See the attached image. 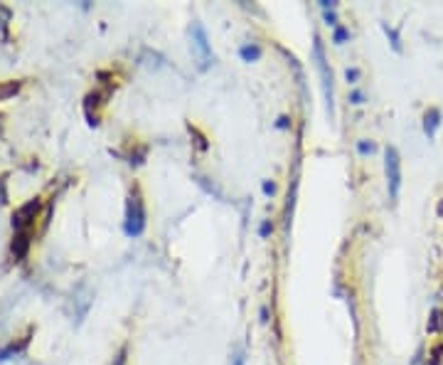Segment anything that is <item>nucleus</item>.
I'll return each mask as SVG.
<instances>
[{"label": "nucleus", "instance_id": "obj_1", "mask_svg": "<svg viewBox=\"0 0 443 365\" xmlns=\"http://www.w3.org/2000/svg\"><path fill=\"white\" fill-rule=\"evenodd\" d=\"M313 57H315V67L320 72V84H323V94H325V104H328V114H335V92H333V70H330L328 60H325V49H323V40L315 35L313 42Z\"/></svg>", "mask_w": 443, "mask_h": 365}, {"label": "nucleus", "instance_id": "obj_2", "mask_svg": "<svg viewBox=\"0 0 443 365\" xmlns=\"http://www.w3.org/2000/svg\"><path fill=\"white\" fill-rule=\"evenodd\" d=\"M124 229L128 237H141L146 229V205L138 190H133L128 195V205H126V222Z\"/></svg>", "mask_w": 443, "mask_h": 365}, {"label": "nucleus", "instance_id": "obj_3", "mask_svg": "<svg viewBox=\"0 0 443 365\" xmlns=\"http://www.w3.org/2000/svg\"><path fill=\"white\" fill-rule=\"evenodd\" d=\"M384 175H387V193L392 202H396L401 193V156L396 146L384 148Z\"/></svg>", "mask_w": 443, "mask_h": 365}, {"label": "nucleus", "instance_id": "obj_4", "mask_svg": "<svg viewBox=\"0 0 443 365\" xmlns=\"http://www.w3.org/2000/svg\"><path fill=\"white\" fill-rule=\"evenodd\" d=\"M190 40H192V52L197 55L200 70H207V67L215 62V52H212L210 38H207V30L202 22H192V28H190Z\"/></svg>", "mask_w": 443, "mask_h": 365}, {"label": "nucleus", "instance_id": "obj_5", "mask_svg": "<svg viewBox=\"0 0 443 365\" xmlns=\"http://www.w3.org/2000/svg\"><path fill=\"white\" fill-rule=\"evenodd\" d=\"M40 207H42V202L37 200V197H33V200H27L25 205H20L12 213V227H15V232H20V229H30L35 225V218H37Z\"/></svg>", "mask_w": 443, "mask_h": 365}, {"label": "nucleus", "instance_id": "obj_6", "mask_svg": "<svg viewBox=\"0 0 443 365\" xmlns=\"http://www.w3.org/2000/svg\"><path fill=\"white\" fill-rule=\"evenodd\" d=\"M30 240H33V232H30V229H20V232H15V237H12V247H10L15 259H22V257L27 254Z\"/></svg>", "mask_w": 443, "mask_h": 365}, {"label": "nucleus", "instance_id": "obj_7", "mask_svg": "<svg viewBox=\"0 0 443 365\" xmlns=\"http://www.w3.org/2000/svg\"><path fill=\"white\" fill-rule=\"evenodd\" d=\"M441 111L438 109H428L426 114H424V133H426V138H436L438 129H441Z\"/></svg>", "mask_w": 443, "mask_h": 365}, {"label": "nucleus", "instance_id": "obj_8", "mask_svg": "<svg viewBox=\"0 0 443 365\" xmlns=\"http://www.w3.org/2000/svg\"><path fill=\"white\" fill-rule=\"evenodd\" d=\"M261 55H264V52H261V47L256 42H246L239 47V57H242L244 62H249V65H251V62H259Z\"/></svg>", "mask_w": 443, "mask_h": 365}, {"label": "nucleus", "instance_id": "obj_9", "mask_svg": "<svg viewBox=\"0 0 443 365\" xmlns=\"http://www.w3.org/2000/svg\"><path fill=\"white\" fill-rule=\"evenodd\" d=\"M426 331L428 333H441L443 331V311L441 309L431 311V318H428V323H426Z\"/></svg>", "mask_w": 443, "mask_h": 365}, {"label": "nucleus", "instance_id": "obj_10", "mask_svg": "<svg viewBox=\"0 0 443 365\" xmlns=\"http://www.w3.org/2000/svg\"><path fill=\"white\" fill-rule=\"evenodd\" d=\"M382 30H384V35H387V40L392 42V47H394V52H401V38H399V33H396L394 28H390L387 22H382Z\"/></svg>", "mask_w": 443, "mask_h": 365}, {"label": "nucleus", "instance_id": "obj_11", "mask_svg": "<svg viewBox=\"0 0 443 365\" xmlns=\"http://www.w3.org/2000/svg\"><path fill=\"white\" fill-rule=\"evenodd\" d=\"M347 40H350V28H345V25H337V28H333V42L345 44Z\"/></svg>", "mask_w": 443, "mask_h": 365}, {"label": "nucleus", "instance_id": "obj_12", "mask_svg": "<svg viewBox=\"0 0 443 365\" xmlns=\"http://www.w3.org/2000/svg\"><path fill=\"white\" fill-rule=\"evenodd\" d=\"M374 151H377V146L372 141H357V153L360 156H372Z\"/></svg>", "mask_w": 443, "mask_h": 365}, {"label": "nucleus", "instance_id": "obj_13", "mask_svg": "<svg viewBox=\"0 0 443 365\" xmlns=\"http://www.w3.org/2000/svg\"><path fill=\"white\" fill-rule=\"evenodd\" d=\"M271 232H274V222H271V220H264V222L259 225V237L261 240H266Z\"/></svg>", "mask_w": 443, "mask_h": 365}, {"label": "nucleus", "instance_id": "obj_14", "mask_svg": "<svg viewBox=\"0 0 443 365\" xmlns=\"http://www.w3.org/2000/svg\"><path fill=\"white\" fill-rule=\"evenodd\" d=\"M345 79L350 84H357V79H360V70H357V67H350V70H345Z\"/></svg>", "mask_w": 443, "mask_h": 365}, {"label": "nucleus", "instance_id": "obj_15", "mask_svg": "<svg viewBox=\"0 0 443 365\" xmlns=\"http://www.w3.org/2000/svg\"><path fill=\"white\" fill-rule=\"evenodd\" d=\"M350 104H355V106L365 104V94L360 92V89H352V92H350Z\"/></svg>", "mask_w": 443, "mask_h": 365}, {"label": "nucleus", "instance_id": "obj_16", "mask_svg": "<svg viewBox=\"0 0 443 365\" xmlns=\"http://www.w3.org/2000/svg\"><path fill=\"white\" fill-rule=\"evenodd\" d=\"M323 17H325V22H328L330 28H337L340 22H337V15H335V10H328V13H323Z\"/></svg>", "mask_w": 443, "mask_h": 365}, {"label": "nucleus", "instance_id": "obj_17", "mask_svg": "<svg viewBox=\"0 0 443 365\" xmlns=\"http://www.w3.org/2000/svg\"><path fill=\"white\" fill-rule=\"evenodd\" d=\"M261 190H264V195H274V193H276V183H271V180H264V183H261Z\"/></svg>", "mask_w": 443, "mask_h": 365}, {"label": "nucleus", "instance_id": "obj_18", "mask_svg": "<svg viewBox=\"0 0 443 365\" xmlns=\"http://www.w3.org/2000/svg\"><path fill=\"white\" fill-rule=\"evenodd\" d=\"M126 355H128V348L124 346V348L119 350V355L114 358V365H126Z\"/></svg>", "mask_w": 443, "mask_h": 365}, {"label": "nucleus", "instance_id": "obj_19", "mask_svg": "<svg viewBox=\"0 0 443 365\" xmlns=\"http://www.w3.org/2000/svg\"><path fill=\"white\" fill-rule=\"evenodd\" d=\"M320 8H323V13H328V10H335V8H337V3H335V0H320Z\"/></svg>", "mask_w": 443, "mask_h": 365}, {"label": "nucleus", "instance_id": "obj_20", "mask_svg": "<svg viewBox=\"0 0 443 365\" xmlns=\"http://www.w3.org/2000/svg\"><path fill=\"white\" fill-rule=\"evenodd\" d=\"M276 126H278V129H288V126H291V121H288V116H278Z\"/></svg>", "mask_w": 443, "mask_h": 365}, {"label": "nucleus", "instance_id": "obj_21", "mask_svg": "<svg viewBox=\"0 0 443 365\" xmlns=\"http://www.w3.org/2000/svg\"><path fill=\"white\" fill-rule=\"evenodd\" d=\"M232 365H244V353H242V350H239V353H234Z\"/></svg>", "mask_w": 443, "mask_h": 365}, {"label": "nucleus", "instance_id": "obj_22", "mask_svg": "<svg viewBox=\"0 0 443 365\" xmlns=\"http://www.w3.org/2000/svg\"><path fill=\"white\" fill-rule=\"evenodd\" d=\"M261 321H269V309H261Z\"/></svg>", "mask_w": 443, "mask_h": 365}]
</instances>
